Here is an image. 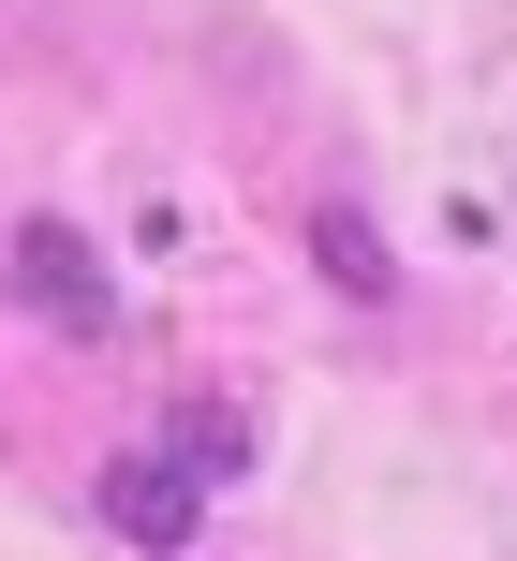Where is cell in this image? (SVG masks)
<instances>
[{
  "label": "cell",
  "instance_id": "cell-4",
  "mask_svg": "<svg viewBox=\"0 0 517 561\" xmlns=\"http://www.w3.org/2000/svg\"><path fill=\"white\" fill-rule=\"evenodd\" d=\"M163 458H193V473H207V488H222V473H237V458H252V428H237V414H222V399H193V414H177V428H163Z\"/></svg>",
  "mask_w": 517,
  "mask_h": 561
},
{
  "label": "cell",
  "instance_id": "cell-1",
  "mask_svg": "<svg viewBox=\"0 0 517 561\" xmlns=\"http://www.w3.org/2000/svg\"><path fill=\"white\" fill-rule=\"evenodd\" d=\"M104 517H118V547L177 561V547L207 533V473H193V458H163V444H148V458H104Z\"/></svg>",
  "mask_w": 517,
  "mask_h": 561
},
{
  "label": "cell",
  "instance_id": "cell-2",
  "mask_svg": "<svg viewBox=\"0 0 517 561\" xmlns=\"http://www.w3.org/2000/svg\"><path fill=\"white\" fill-rule=\"evenodd\" d=\"M15 310H45V325H104V310H118V280H104V252H89V237L74 222H59V207H45V222H15Z\"/></svg>",
  "mask_w": 517,
  "mask_h": 561
},
{
  "label": "cell",
  "instance_id": "cell-3",
  "mask_svg": "<svg viewBox=\"0 0 517 561\" xmlns=\"http://www.w3.org/2000/svg\"><path fill=\"white\" fill-rule=\"evenodd\" d=\"M311 266H325V296L400 310V252H384V222H370L355 193H311Z\"/></svg>",
  "mask_w": 517,
  "mask_h": 561
}]
</instances>
